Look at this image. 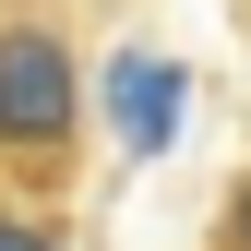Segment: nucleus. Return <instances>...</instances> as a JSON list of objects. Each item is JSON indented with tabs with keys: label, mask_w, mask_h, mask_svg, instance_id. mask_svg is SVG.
<instances>
[{
	"label": "nucleus",
	"mask_w": 251,
	"mask_h": 251,
	"mask_svg": "<svg viewBox=\"0 0 251 251\" xmlns=\"http://www.w3.org/2000/svg\"><path fill=\"white\" fill-rule=\"evenodd\" d=\"M84 144H96V84L84 36L60 0H0V192H84Z\"/></svg>",
	"instance_id": "1"
},
{
	"label": "nucleus",
	"mask_w": 251,
	"mask_h": 251,
	"mask_svg": "<svg viewBox=\"0 0 251 251\" xmlns=\"http://www.w3.org/2000/svg\"><path fill=\"white\" fill-rule=\"evenodd\" d=\"M0 251H72V203H48V192H0Z\"/></svg>",
	"instance_id": "2"
},
{
	"label": "nucleus",
	"mask_w": 251,
	"mask_h": 251,
	"mask_svg": "<svg viewBox=\"0 0 251 251\" xmlns=\"http://www.w3.org/2000/svg\"><path fill=\"white\" fill-rule=\"evenodd\" d=\"M203 251H251V168L227 179V203H215V227H203Z\"/></svg>",
	"instance_id": "3"
},
{
	"label": "nucleus",
	"mask_w": 251,
	"mask_h": 251,
	"mask_svg": "<svg viewBox=\"0 0 251 251\" xmlns=\"http://www.w3.org/2000/svg\"><path fill=\"white\" fill-rule=\"evenodd\" d=\"M239 72H251V0H239Z\"/></svg>",
	"instance_id": "4"
},
{
	"label": "nucleus",
	"mask_w": 251,
	"mask_h": 251,
	"mask_svg": "<svg viewBox=\"0 0 251 251\" xmlns=\"http://www.w3.org/2000/svg\"><path fill=\"white\" fill-rule=\"evenodd\" d=\"M60 12H120V0H60Z\"/></svg>",
	"instance_id": "5"
}]
</instances>
